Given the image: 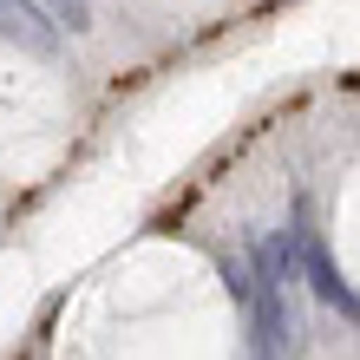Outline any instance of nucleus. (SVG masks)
<instances>
[{
	"label": "nucleus",
	"instance_id": "1",
	"mask_svg": "<svg viewBox=\"0 0 360 360\" xmlns=\"http://www.w3.org/2000/svg\"><path fill=\"white\" fill-rule=\"evenodd\" d=\"M308 243L321 262V288L341 302L347 321H360V112L321 158V210H314Z\"/></svg>",
	"mask_w": 360,
	"mask_h": 360
}]
</instances>
